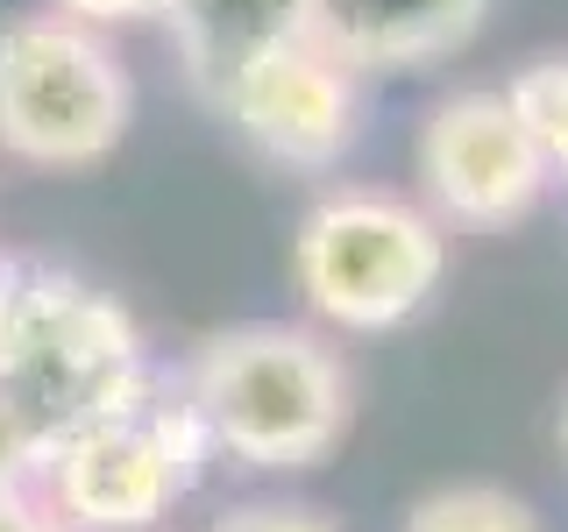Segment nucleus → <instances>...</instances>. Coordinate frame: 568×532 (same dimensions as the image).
I'll list each match as a JSON object with an SVG mask.
<instances>
[{
	"mask_svg": "<svg viewBox=\"0 0 568 532\" xmlns=\"http://www.w3.org/2000/svg\"><path fill=\"white\" fill-rule=\"evenodd\" d=\"M213 440L192 412L185 377H142L114 412L64 440L43 461V504L64 532H150L200 483Z\"/></svg>",
	"mask_w": 568,
	"mask_h": 532,
	"instance_id": "3",
	"label": "nucleus"
},
{
	"mask_svg": "<svg viewBox=\"0 0 568 532\" xmlns=\"http://www.w3.org/2000/svg\"><path fill=\"white\" fill-rule=\"evenodd\" d=\"M490 0H306V35L355 79L369 71H419L455 58L484 29Z\"/></svg>",
	"mask_w": 568,
	"mask_h": 532,
	"instance_id": "8",
	"label": "nucleus"
},
{
	"mask_svg": "<svg viewBox=\"0 0 568 532\" xmlns=\"http://www.w3.org/2000/svg\"><path fill=\"white\" fill-rule=\"evenodd\" d=\"M164 29L192 93L206 106H227L248 71L306 35V0H171Z\"/></svg>",
	"mask_w": 568,
	"mask_h": 532,
	"instance_id": "9",
	"label": "nucleus"
},
{
	"mask_svg": "<svg viewBox=\"0 0 568 532\" xmlns=\"http://www.w3.org/2000/svg\"><path fill=\"white\" fill-rule=\"evenodd\" d=\"M0 532H64L58 511L43 504V490H8L0 483Z\"/></svg>",
	"mask_w": 568,
	"mask_h": 532,
	"instance_id": "15",
	"label": "nucleus"
},
{
	"mask_svg": "<svg viewBox=\"0 0 568 532\" xmlns=\"http://www.w3.org/2000/svg\"><path fill=\"white\" fill-rule=\"evenodd\" d=\"M448 277V235L440 221L398 192L334 185L306 206L292 235V284L298 298L342 334L405 327Z\"/></svg>",
	"mask_w": 568,
	"mask_h": 532,
	"instance_id": "4",
	"label": "nucleus"
},
{
	"mask_svg": "<svg viewBox=\"0 0 568 532\" xmlns=\"http://www.w3.org/2000/svg\"><path fill=\"white\" fill-rule=\"evenodd\" d=\"M22 298H29V263L0 248V362L14 348V327H22Z\"/></svg>",
	"mask_w": 568,
	"mask_h": 532,
	"instance_id": "14",
	"label": "nucleus"
},
{
	"mask_svg": "<svg viewBox=\"0 0 568 532\" xmlns=\"http://www.w3.org/2000/svg\"><path fill=\"white\" fill-rule=\"evenodd\" d=\"M142 377V327L114 291L71 270H29L22 327L0 362V483L36 490L43 461L79 426L114 412Z\"/></svg>",
	"mask_w": 568,
	"mask_h": 532,
	"instance_id": "1",
	"label": "nucleus"
},
{
	"mask_svg": "<svg viewBox=\"0 0 568 532\" xmlns=\"http://www.w3.org/2000/svg\"><path fill=\"white\" fill-rule=\"evenodd\" d=\"M547 156L505 93L476 85L426 114L419 129V192L440 227H511L547 192Z\"/></svg>",
	"mask_w": 568,
	"mask_h": 532,
	"instance_id": "6",
	"label": "nucleus"
},
{
	"mask_svg": "<svg viewBox=\"0 0 568 532\" xmlns=\"http://www.w3.org/2000/svg\"><path fill=\"white\" fill-rule=\"evenodd\" d=\"M171 0H58V14L85 29H121V22H150V14H164Z\"/></svg>",
	"mask_w": 568,
	"mask_h": 532,
	"instance_id": "13",
	"label": "nucleus"
},
{
	"mask_svg": "<svg viewBox=\"0 0 568 532\" xmlns=\"http://www.w3.org/2000/svg\"><path fill=\"white\" fill-rule=\"evenodd\" d=\"M405 532H540V519L497 483H448L405 511Z\"/></svg>",
	"mask_w": 568,
	"mask_h": 532,
	"instance_id": "10",
	"label": "nucleus"
},
{
	"mask_svg": "<svg viewBox=\"0 0 568 532\" xmlns=\"http://www.w3.org/2000/svg\"><path fill=\"white\" fill-rule=\"evenodd\" d=\"M561 440H568V412H561Z\"/></svg>",
	"mask_w": 568,
	"mask_h": 532,
	"instance_id": "16",
	"label": "nucleus"
},
{
	"mask_svg": "<svg viewBox=\"0 0 568 532\" xmlns=\"http://www.w3.org/2000/svg\"><path fill=\"white\" fill-rule=\"evenodd\" d=\"M213 454L248 469H313L348 433V369L320 334L284 319L206 334L185 369Z\"/></svg>",
	"mask_w": 568,
	"mask_h": 532,
	"instance_id": "2",
	"label": "nucleus"
},
{
	"mask_svg": "<svg viewBox=\"0 0 568 532\" xmlns=\"http://www.w3.org/2000/svg\"><path fill=\"white\" fill-rule=\"evenodd\" d=\"M221 114L235 121V135L248 150H263L271 164L327 171V164H342V150L355 142L363 79H355L342 58H327L313 35H298L292 50H277L271 64L248 71Z\"/></svg>",
	"mask_w": 568,
	"mask_h": 532,
	"instance_id": "7",
	"label": "nucleus"
},
{
	"mask_svg": "<svg viewBox=\"0 0 568 532\" xmlns=\"http://www.w3.org/2000/svg\"><path fill=\"white\" fill-rule=\"evenodd\" d=\"M206 532H334V525L306 504H242V511H221Z\"/></svg>",
	"mask_w": 568,
	"mask_h": 532,
	"instance_id": "12",
	"label": "nucleus"
},
{
	"mask_svg": "<svg viewBox=\"0 0 568 532\" xmlns=\"http://www.w3.org/2000/svg\"><path fill=\"white\" fill-rule=\"evenodd\" d=\"M135 114L129 64L71 14L0 22V150L36 171H93L121 150Z\"/></svg>",
	"mask_w": 568,
	"mask_h": 532,
	"instance_id": "5",
	"label": "nucleus"
},
{
	"mask_svg": "<svg viewBox=\"0 0 568 532\" xmlns=\"http://www.w3.org/2000/svg\"><path fill=\"white\" fill-rule=\"evenodd\" d=\"M511 114L532 129V142H540L547 171H568V58H540L526 64L519 79L505 85Z\"/></svg>",
	"mask_w": 568,
	"mask_h": 532,
	"instance_id": "11",
	"label": "nucleus"
}]
</instances>
